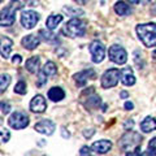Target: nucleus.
Returning <instances> with one entry per match:
<instances>
[{"label":"nucleus","mask_w":156,"mask_h":156,"mask_svg":"<svg viewBox=\"0 0 156 156\" xmlns=\"http://www.w3.org/2000/svg\"><path fill=\"white\" fill-rule=\"evenodd\" d=\"M25 0H12L9 4L0 11V26H12L16 22V12L22 9Z\"/></svg>","instance_id":"1"},{"label":"nucleus","mask_w":156,"mask_h":156,"mask_svg":"<svg viewBox=\"0 0 156 156\" xmlns=\"http://www.w3.org/2000/svg\"><path fill=\"white\" fill-rule=\"evenodd\" d=\"M136 34L146 47H156V23H142L136 26Z\"/></svg>","instance_id":"2"},{"label":"nucleus","mask_w":156,"mask_h":156,"mask_svg":"<svg viewBox=\"0 0 156 156\" xmlns=\"http://www.w3.org/2000/svg\"><path fill=\"white\" fill-rule=\"evenodd\" d=\"M85 33H86V22L78 17L69 20L65 23L64 29H62V34H65L66 37H70V38L83 37Z\"/></svg>","instance_id":"3"},{"label":"nucleus","mask_w":156,"mask_h":156,"mask_svg":"<svg viewBox=\"0 0 156 156\" xmlns=\"http://www.w3.org/2000/svg\"><path fill=\"white\" fill-rule=\"evenodd\" d=\"M80 103L85 107L87 111H96L100 108L101 105V99L99 95L95 94L94 87H89L86 89L80 96Z\"/></svg>","instance_id":"4"},{"label":"nucleus","mask_w":156,"mask_h":156,"mask_svg":"<svg viewBox=\"0 0 156 156\" xmlns=\"http://www.w3.org/2000/svg\"><path fill=\"white\" fill-rule=\"evenodd\" d=\"M142 144V135L136 131H126V133L121 136V139L119 140V146L121 150L126 151H133L135 150L136 147H140Z\"/></svg>","instance_id":"5"},{"label":"nucleus","mask_w":156,"mask_h":156,"mask_svg":"<svg viewBox=\"0 0 156 156\" xmlns=\"http://www.w3.org/2000/svg\"><path fill=\"white\" fill-rule=\"evenodd\" d=\"M30 122L29 120V116L25 113V112H21V111H17L11 115V117L8 119V124L11 128L16 129V130H21V129H25L26 126Z\"/></svg>","instance_id":"6"},{"label":"nucleus","mask_w":156,"mask_h":156,"mask_svg":"<svg viewBox=\"0 0 156 156\" xmlns=\"http://www.w3.org/2000/svg\"><path fill=\"white\" fill-rule=\"evenodd\" d=\"M120 80V70L116 68H111V69L105 70L104 74L101 76V87L103 89H111L115 87L119 83Z\"/></svg>","instance_id":"7"},{"label":"nucleus","mask_w":156,"mask_h":156,"mask_svg":"<svg viewBox=\"0 0 156 156\" xmlns=\"http://www.w3.org/2000/svg\"><path fill=\"white\" fill-rule=\"evenodd\" d=\"M108 56L111 61H113L115 64H119V65H122L128 61V53H126L125 48L119 44H113L112 47H109Z\"/></svg>","instance_id":"8"},{"label":"nucleus","mask_w":156,"mask_h":156,"mask_svg":"<svg viewBox=\"0 0 156 156\" xmlns=\"http://www.w3.org/2000/svg\"><path fill=\"white\" fill-rule=\"evenodd\" d=\"M89 50H90V53H91L92 61H94L95 64H99V62H101L104 60L105 47L100 41H92L90 43V46H89Z\"/></svg>","instance_id":"9"},{"label":"nucleus","mask_w":156,"mask_h":156,"mask_svg":"<svg viewBox=\"0 0 156 156\" xmlns=\"http://www.w3.org/2000/svg\"><path fill=\"white\" fill-rule=\"evenodd\" d=\"M39 13L35 11H25L21 14V25L25 29H33L39 22Z\"/></svg>","instance_id":"10"},{"label":"nucleus","mask_w":156,"mask_h":156,"mask_svg":"<svg viewBox=\"0 0 156 156\" xmlns=\"http://www.w3.org/2000/svg\"><path fill=\"white\" fill-rule=\"evenodd\" d=\"M73 78H74L76 85L78 87H83L87 83V81L89 80H95L96 73H95V70L92 69V68H89V69H85V70H82L80 73H77V74H74Z\"/></svg>","instance_id":"11"},{"label":"nucleus","mask_w":156,"mask_h":156,"mask_svg":"<svg viewBox=\"0 0 156 156\" xmlns=\"http://www.w3.org/2000/svg\"><path fill=\"white\" fill-rule=\"evenodd\" d=\"M34 129H35L38 133H41V134L52 135L53 131H55V129H56V125L51 120H42V121H39V122L35 124Z\"/></svg>","instance_id":"12"},{"label":"nucleus","mask_w":156,"mask_h":156,"mask_svg":"<svg viewBox=\"0 0 156 156\" xmlns=\"http://www.w3.org/2000/svg\"><path fill=\"white\" fill-rule=\"evenodd\" d=\"M47 109V101L43 95H35L30 101V111L34 113H43Z\"/></svg>","instance_id":"13"},{"label":"nucleus","mask_w":156,"mask_h":156,"mask_svg":"<svg viewBox=\"0 0 156 156\" xmlns=\"http://www.w3.org/2000/svg\"><path fill=\"white\" fill-rule=\"evenodd\" d=\"M92 151H95L96 154H100V155H104L107 154L108 151H111L112 148V142L108 139H101V140H96V142L92 143V146L90 147Z\"/></svg>","instance_id":"14"},{"label":"nucleus","mask_w":156,"mask_h":156,"mask_svg":"<svg viewBox=\"0 0 156 156\" xmlns=\"http://www.w3.org/2000/svg\"><path fill=\"white\" fill-rule=\"evenodd\" d=\"M120 78H121V82L125 85V86H133L135 83V76L133 73V69L131 68H122L120 70Z\"/></svg>","instance_id":"15"},{"label":"nucleus","mask_w":156,"mask_h":156,"mask_svg":"<svg viewBox=\"0 0 156 156\" xmlns=\"http://www.w3.org/2000/svg\"><path fill=\"white\" fill-rule=\"evenodd\" d=\"M13 47V41L8 37H0V55L4 58H8Z\"/></svg>","instance_id":"16"},{"label":"nucleus","mask_w":156,"mask_h":156,"mask_svg":"<svg viewBox=\"0 0 156 156\" xmlns=\"http://www.w3.org/2000/svg\"><path fill=\"white\" fill-rule=\"evenodd\" d=\"M39 43H41V39H39V37L33 35V34L23 37V38H22V41H21L22 47H25L26 50H29V51L35 50V48L39 46Z\"/></svg>","instance_id":"17"},{"label":"nucleus","mask_w":156,"mask_h":156,"mask_svg":"<svg viewBox=\"0 0 156 156\" xmlns=\"http://www.w3.org/2000/svg\"><path fill=\"white\" fill-rule=\"evenodd\" d=\"M140 130H142L143 133H151V131L156 130V120L154 117L147 116L142 122H140Z\"/></svg>","instance_id":"18"},{"label":"nucleus","mask_w":156,"mask_h":156,"mask_svg":"<svg viewBox=\"0 0 156 156\" xmlns=\"http://www.w3.org/2000/svg\"><path fill=\"white\" fill-rule=\"evenodd\" d=\"M65 98V91L61 87H52L48 91V99H51L52 101H60Z\"/></svg>","instance_id":"19"},{"label":"nucleus","mask_w":156,"mask_h":156,"mask_svg":"<svg viewBox=\"0 0 156 156\" xmlns=\"http://www.w3.org/2000/svg\"><path fill=\"white\" fill-rule=\"evenodd\" d=\"M62 21V16L61 14H57V13H52L51 16H48L47 21H46V26L48 30H55L57 27V25Z\"/></svg>","instance_id":"20"},{"label":"nucleus","mask_w":156,"mask_h":156,"mask_svg":"<svg viewBox=\"0 0 156 156\" xmlns=\"http://www.w3.org/2000/svg\"><path fill=\"white\" fill-rule=\"evenodd\" d=\"M39 65H41V57L39 56H33L26 60V69L30 73H37L39 70Z\"/></svg>","instance_id":"21"},{"label":"nucleus","mask_w":156,"mask_h":156,"mask_svg":"<svg viewBox=\"0 0 156 156\" xmlns=\"http://www.w3.org/2000/svg\"><path fill=\"white\" fill-rule=\"evenodd\" d=\"M115 12L119 14V16H128V14L131 13V8L125 2L120 0V2H117L115 4Z\"/></svg>","instance_id":"22"},{"label":"nucleus","mask_w":156,"mask_h":156,"mask_svg":"<svg viewBox=\"0 0 156 156\" xmlns=\"http://www.w3.org/2000/svg\"><path fill=\"white\" fill-rule=\"evenodd\" d=\"M43 74H44L47 78L48 77H52V76H56L57 74V66L56 64L53 61H47L44 66L42 68V70H41Z\"/></svg>","instance_id":"23"},{"label":"nucleus","mask_w":156,"mask_h":156,"mask_svg":"<svg viewBox=\"0 0 156 156\" xmlns=\"http://www.w3.org/2000/svg\"><path fill=\"white\" fill-rule=\"evenodd\" d=\"M39 37H41L43 41L47 42V43H57L58 42V38L55 34H52L51 31H47V30H41L39 31Z\"/></svg>","instance_id":"24"},{"label":"nucleus","mask_w":156,"mask_h":156,"mask_svg":"<svg viewBox=\"0 0 156 156\" xmlns=\"http://www.w3.org/2000/svg\"><path fill=\"white\" fill-rule=\"evenodd\" d=\"M11 83V76L9 74H0V92H4L7 90V87Z\"/></svg>","instance_id":"25"},{"label":"nucleus","mask_w":156,"mask_h":156,"mask_svg":"<svg viewBox=\"0 0 156 156\" xmlns=\"http://www.w3.org/2000/svg\"><path fill=\"white\" fill-rule=\"evenodd\" d=\"M14 92L18 95H25L27 92V86H26V82L25 81H20L14 86Z\"/></svg>","instance_id":"26"},{"label":"nucleus","mask_w":156,"mask_h":156,"mask_svg":"<svg viewBox=\"0 0 156 156\" xmlns=\"http://www.w3.org/2000/svg\"><path fill=\"white\" fill-rule=\"evenodd\" d=\"M134 62L138 66V69H143L144 68V58L142 57V52L140 51H135L134 52Z\"/></svg>","instance_id":"27"},{"label":"nucleus","mask_w":156,"mask_h":156,"mask_svg":"<svg viewBox=\"0 0 156 156\" xmlns=\"http://www.w3.org/2000/svg\"><path fill=\"white\" fill-rule=\"evenodd\" d=\"M9 139H11V131L7 129L0 130V143H7Z\"/></svg>","instance_id":"28"},{"label":"nucleus","mask_w":156,"mask_h":156,"mask_svg":"<svg viewBox=\"0 0 156 156\" xmlns=\"http://www.w3.org/2000/svg\"><path fill=\"white\" fill-rule=\"evenodd\" d=\"M11 104H9L8 103V101H0V111H2L3 112V113L4 115H8L9 113V112H11Z\"/></svg>","instance_id":"29"},{"label":"nucleus","mask_w":156,"mask_h":156,"mask_svg":"<svg viewBox=\"0 0 156 156\" xmlns=\"http://www.w3.org/2000/svg\"><path fill=\"white\" fill-rule=\"evenodd\" d=\"M47 80H48V78L44 74H43L42 72H39L38 73V80H37V86L38 87H42L44 83H47Z\"/></svg>","instance_id":"30"},{"label":"nucleus","mask_w":156,"mask_h":156,"mask_svg":"<svg viewBox=\"0 0 156 156\" xmlns=\"http://www.w3.org/2000/svg\"><path fill=\"white\" fill-rule=\"evenodd\" d=\"M64 11L70 13V16H78V14H83V11H81V9H73L70 7H64Z\"/></svg>","instance_id":"31"},{"label":"nucleus","mask_w":156,"mask_h":156,"mask_svg":"<svg viewBox=\"0 0 156 156\" xmlns=\"http://www.w3.org/2000/svg\"><path fill=\"white\" fill-rule=\"evenodd\" d=\"M148 151L156 155V136H155V138H152L148 142Z\"/></svg>","instance_id":"32"},{"label":"nucleus","mask_w":156,"mask_h":156,"mask_svg":"<svg viewBox=\"0 0 156 156\" xmlns=\"http://www.w3.org/2000/svg\"><path fill=\"white\" fill-rule=\"evenodd\" d=\"M80 156H92L91 155V148L89 146H83L80 151Z\"/></svg>","instance_id":"33"},{"label":"nucleus","mask_w":156,"mask_h":156,"mask_svg":"<svg viewBox=\"0 0 156 156\" xmlns=\"http://www.w3.org/2000/svg\"><path fill=\"white\" fill-rule=\"evenodd\" d=\"M126 156H142V151H140V147H136L135 150L126 152Z\"/></svg>","instance_id":"34"},{"label":"nucleus","mask_w":156,"mask_h":156,"mask_svg":"<svg viewBox=\"0 0 156 156\" xmlns=\"http://www.w3.org/2000/svg\"><path fill=\"white\" fill-rule=\"evenodd\" d=\"M134 128V120H126V122L124 124V129L125 130H128V131H130L131 129Z\"/></svg>","instance_id":"35"},{"label":"nucleus","mask_w":156,"mask_h":156,"mask_svg":"<svg viewBox=\"0 0 156 156\" xmlns=\"http://www.w3.org/2000/svg\"><path fill=\"white\" fill-rule=\"evenodd\" d=\"M95 134V130L94 129H86L83 130V135H85V138H91L92 135Z\"/></svg>","instance_id":"36"},{"label":"nucleus","mask_w":156,"mask_h":156,"mask_svg":"<svg viewBox=\"0 0 156 156\" xmlns=\"http://www.w3.org/2000/svg\"><path fill=\"white\" fill-rule=\"evenodd\" d=\"M21 61H22L21 55H14V56L12 57V62H13V64H20Z\"/></svg>","instance_id":"37"},{"label":"nucleus","mask_w":156,"mask_h":156,"mask_svg":"<svg viewBox=\"0 0 156 156\" xmlns=\"http://www.w3.org/2000/svg\"><path fill=\"white\" fill-rule=\"evenodd\" d=\"M124 108H125L126 111H131V109L134 108V104L131 103V101H126L125 105H124Z\"/></svg>","instance_id":"38"},{"label":"nucleus","mask_w":156,"mask_h":156,"mask_svg":"<svg viewBox=\"0 0 156 156\" xmlns=\"http://www.w3.org/2000/svg\"><path fill=\"white\" fill-rule=\"evenodd\" d=\"M74 2H76L77 4H80V5H86V4L89 3L90 0H74Z\"/></svg>","instance_id":"39"},{"label":"nucleus","mask_w":156,"mask_h":156,"mask_svg":"<svg viewBox=\"0 0 156 156\" xmlns=\"http://www.w3.org/2000/svg\"><path fill=\"white\" fill-rule=\"evenodd\" d=\"M128 96H129V92L128 91H121L120 92V98H121V99H126Z\"/></svg>","instance_id":"40"},{"label":"nucleus","mask_w":156,"mask_h":156,"mask_svg":"<svg viewBox=\"0 0 156 156\" xmlns=\"http://www.w3.org/2000/svg\"><path fill=\"white\" fill-rule=\"evenodd\" d=\"M129 2H130L131 4H138V3H139V0H129Z\"/></svg>","instance_id":"41"},{"label":"nucleus","mask_w":156,"mask_h":156,"mask_svg":"<svg viewBox=\"0 0 156 156\" xmlns=\"http://www.w3.org/2000/svg\"><path fill=\"white\" fill-rule=\"evenodd\" d=\"M152 57H154V60L156 61V50H155V51L152 52Z\"/></svg>","instance_id":"42"},{"label":"nucleus","mask_w":156,"mask_h":156,"mask_svg":"<svg viewBox=\"0 0 156 156\" xmlns=\"http://www.w3.org/2000/svg\"><path fill=\"white\" fill-rule=\"evenodd\" d=\"M142 2H143V3H150L151 0H142Z\"/></svg>","instance_id":"43"},{"label":"nucleus","mask_w":156,"mask_h":156,"mask_svg":"<svg viewBox=\"0 0 156 156\" xmlns=\"http://www.w3.org/2000/svg\"><path fill=\"white\" fill-rule=\"evenodd\" d=\"M2 2H3V0H0V3H2Z\"/></svg>","instance_id":"44"}]
</instances>
